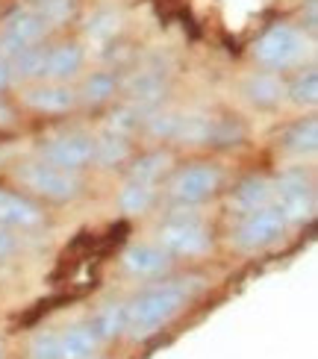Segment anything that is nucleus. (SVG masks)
<instances>
[{
    "instance_id": "nucleus-25",
    "label": "nucleus",
    "mask_w": 318,
    "mask_h": 359,
    "mask_svg": "<svg viewBox=\"0 0 318 359\" xmlns=\"http://www.w3.org/2000/svg\"><path fill=\"white\" fill-rule=\"evenodd\" d=\"M209 127H212V121H209L206 115H180V118H177L174 139L189 142V144L209 142Z\"/></svg>"
},
{
    "instance_id": "nucleus-23",
    "label": "nucleus",
    "mask_w": 318,
    "mask_h": 359,
    "mask_svg": "<svg viewBox=\"0 0 318 359\" xmlns=\"http://www.w3.org/2000/svg\"><path fill=\"white\" fill-rule=\"evenodd\" d=\"M92 327L98 339H112L121 330H127V304H106Z\"/></svg>"
},
{
    "instance_id": "nucleus-22",
    "label": "nucleus",
    "mask_w": 318,
    "mask_h": 359,
    "mask_svg": "<svg viewBox=\"0 0 318 359\" xmlns=\"http://www.w3.org/2000/svg\"><path fill=\"white\" fill-rule=\"evenodd\" d=\"M115 92H118L115 74L112 71H98V74H92V77H86V83L80 88V97L86 103H103V100H110Z\"/></svg>"
},
{
    "instance_id": "nucleus-13",
    "label": "nucleus",
    "mask_w": 318,
    "mask_h": 359,
    "mask_svg": "<svg viewBox=\"0 0 318 359\" xmlns=\"http://www.w3.org/2000/svg\"><path fill=\"white\" fill-rule=\"evenodd\" d=\"M77 100H80L77 92H71V88L62 86V83L41 86V88L27 92V103L36 112H68V109H74V103H77Z\"/></svg>"
},
{
    "instance_id": "nucleus-28",
    "label": "nucleus",
    "mask_w": 318,
    "mask_h": 359,
    "mask_svg": "<svg viewBox=\"0 0 318 359\" xmlns=\"http://www.w3.org/2000/svg\"><path fill=\"white\" fill-rule=\"evenodd\" d=\"M289 95H292V100L298 103V107H312V103L318 100V74L315 71L300 74V77L289 86Z\"/></svg>"
},
{
    "instance_id": "nucleus-19",
    "label": "nucleus",
    "mask_w": 318,
    "mask_h": 359,
    "mask_svg": "<svg viewBox=\"0 0 318 359\" xmlns=\"http://www.w3.org/2000/svg\"><path fill=\"white\" fill-rule=\"evenodd\" d=\"M127 156H130L127 139L118 136V133H106L103 139L95 142V159H92V162H98V165H103V168H115V165H121V162H124Z\"/></svg>"
},
{
    "instance_id": "nucleus-1",
    "label": "nucleus",
    "mask_w": 318,
    "mask_h": 359,
    "mask_svg": "<svg viewBox=\"0 0 318 359\" xmlns=\"http://www.w3.org/2000/svg\"><path fill=\"white\" fill-rule=\"evenodd\" d=\"M189 297H192V292L186 286V280L165 283V286L142 292L133 304H127V330L135 339L157 333L162 324H168L177 312L183 309Z\"/></svg>"
},
{
    "instance_id": "nucleus-30",
    "label": "nucleus",
    "mask_w": 318,
    "mask_h": 359,
    "mask_svg": "<svg viewBox=\"0 0 318 359\" xmlns=\"http://www.w3.org/2000/svg\"><path fill=\"white\" fill-rule=\"evenodd\" d=\"M71 0H41V4H39V18L44 21V27H48V24H62L65 18H68V15H71Z\"/></svg>"
},
{
    "instance_id": "nucleus-35",
    "label": "nucleus",
    "mask_w": 318,
    "mask_h": 359,
    "mask_svg": "<svg viewBox=\"0 0 318 359\" xmlns=\"http://www.w3.org/2000/svg\"><path fill=\"white\" fill-rule=\"evenodd\" d=\"M9 121H12V112H9V107L0 103V124H9Z\"/></svg>"
},
{
    "instance_id": "nucleus-11",
    "label": "nucleus",
    "mask_w": 318,
    "mask_h": 359,
    "mask_svg": "<svg viewBox=\"0 0 318 359\" xmlns=\"http://www.w3.org/2000/svg\"><path fill=\"white\" fill-rule=\"evenodd\" d=\"M124 268L133 277H157L168 268V253L159 245H135L124 253Z\"/></svg>"
},
{
    "instance_id": "nucleus-16",
    "label": "nucleus",
    "mask_w": 318,
    "mask_h": 359,
    "mask_svg": "<svg viewBox=\"0 0 318 359\" xmlns=\"http://www.w3.org/2000/svg\"><path fill=\"white\" fill-rule=\"evenodd\" d=\"M165 92V77L159 71H139L135 77L127 83V95L130 100L135 103V107H142V109H150L154 103L162 97Z\"/></svg>"
},
{
    "instance_id": "nucleus-20",
    "label": "nucleus",
    "mask_w": 318,
    "mask_h": 359,
    "mask_svg": "<svg viewBox=\"0 0 318 359\" xmlns=\"http://www.w3.org/2000/svg\"><path fill=\"white\" fill-rule=\"evenodd\" d=\"M154 198H157L154 186H147V183H127L124 189H121V194H118V206H121V212H124V215H142V212H147V209H150Z\"/></svg>"
},
{
    "instance_id": "nucleus-7",
    "label": "nucleus",
    "mask_w": 318,
    "mask_h": 359,
    "mask_svg": "<svg viewBox=\"0 0 318 359\" xmlns=\"http://www.w3.org/2000/svg\"><path fill=\"white\" fill-rule=\"evenodd\" d=\"M44 33V21L39 18L36 9H18L15 15H9L4 24V33H0V53L4 59L21 53L24 48H33Z\"/></svg>"
},
{
    "instance_id": "nucleus-31",
    "label": "nucleus",
    "mask_w": 318,
    "mask_h": 359,
    "mask_svg": "<svg viewBox=\"0 0 318 359\" xmlns=\"http://www.w3.org/2000/svg\"><path fill=\"white\" fill-rule=\"evenodd\" d=\"M241 139V127L233 121H212L209 127V142L216 144H236Z\"/></svg>"
},
{
    "instance_id": "nucleus-14",
    "label": "nucleus",
    "mask_w": 318,
    "mask_h": 359,
    "mask_svg": "<svg viewBox=\"0 0 318 359\" xmlns=\"http://www.w3.org/2000/svg\"><path fill=\"white\" fill-rule=\"evenodd\" d=\"M83 65V50L77 44H56L44 56V77L51 80H68L80 71Z\"/></svg>"
},
{
    "instance_id": "nucleus-29",
    "label": "nucleus",
    "mask_w": 318,
    "mask_h": 359,
    "mask_svg": "<svg viewBox=\"0 0 318 359\" xmlns=\"http://www.w3.org/2000/svg\"><path fill=\"white\" fill-rule=\"evenodd\" d=\"M177 112H154L147 121V133L157 139H174V130H177Z\"/></svg>"
},
{
    "instance_id": "nucleus-24",
    "label": "nucleus",
    "mask_w": 318,
    "mask_h": 359,
    "mask_svg": "<svg viewBox=\"0 0 318 359\" xmlns=\"http://www.w3.org/2000/svg\"><path fill=\"white\" fill-rule=\"evenodd\" d=\"M168 165H171V156L168 154H147V156H142L130 168V183H147V186H154L157 180L165 174V168H168Z\"/></svg>"
},
{
    "instance_id": "nucleus-34",
    "label": "nucleus",
    "mask_w": 318,
    "mask_h": 359,
    "mask_svg": "<svg viewBox=\"0 0 318 359\" xmlns=\"http://www.w3.org/2000/svg\"><path fill=\"white\" fill-rule=\"evenodd\" d=\"M9 80H12V74H9V62L6 59H0V92L9 86Z\"/></svg>"
},
{
    "instance_id": "nucleus-27",
    "label": "nucleus",
    "mask_w": 318,
    "mask_h": 359,
    "mask_svg": "<svg viewBox=\"0 0 318 359\" xmlns=\"http://www.w3.org/2000/svg\"><path fill=\"white\" fill-rule=\"evenodd\" d=\"M145 112H147V109L135 107V103H130V107H118V109L110 115V133H118V136H130V133L145 121V118H142Z\"/></svg>"
},
{
    "instance_id": "nucleus-2",
    "label": "nucleus",
    "mask_w": 318,
    "mask_h": 359,
    "mask_svg": "<svg viewBox=\"0 0 318 359\" xmlns=\"http://www.w3.org/2000/svg\"><path fill=\"white\" fill-rule=\"evenodd\" d=\"M304 53H307V39L292 24H274L253 44L256 62H263L265 68H274V71H283L300 62Z\"/></svg>"
},
{
    "instance_id": "nucleus-5",
    "label": "nucleus",
    "mask_w": 318,
    "mask_h": 359,
    "mask_svg": "<svg viewBox=\"0 0 318 359\" xmlns=\"http://www.w3.org/2000/svg\"><path fill=\"white\" fill-rule=\"evenodd\" d=\"M159 248L177 257H198L209 248V233L198 218H171L159 230Z\"/></svg>"
},
{
    "instance_id": "nucleus-17",
    "label": "nucleus",
    "mask_w": 318,
    "mask_h": 359,
    "mask_svg": "<svg viewBox=\"0 0 318 359\" xmlns=\"http://www.w3.org/2000/svg\"><path fill=\"white\" fill-rule=\"evenodd\" d=\"M286 86L280 83V77L274 74H253V77L245 83V95L256 107H274V103L283 97Z\"/></svg>"
},
{
    "instance_id": "nucleus-18",
    "label": "nucleus",
    "mask_w": 318,
    "mask_h": 359,
    "mask_svg": "<svg viewBox=\"0 0 318 359\" xmlns=\"http://www.w3.org/2000/svg\"><path fill=\"white\" fill-rule=\"evenodd\" d=\"M283 144H286V151H292V154H298V156L315 154V147H318V121H315V118L298 121V124L283 136Z\"/></svg>"
},
{
    "instance_id": "nucleus-10",
    "label": "nucleus",
    "mask_w": 318,
    "mask_h": 359,
    "mask_svg": "<svg viewBox=\"0 0 318 359\" xmlns=\"http://www.w3.org/2000/svg\"><path fill=\"white\" fill-rule=\"evenodd\" d=\"M271 201V183L263 177H248L241 180V183L236 186V191L230 194V209L236 215H251L256 212V209L268 206Z\"/></svg>"
},
{
    "instance_id": "nucleus-8",
    "label": "nucleus",
    "mask_w": 318,
    "mask_h": 359,
    "mask_svg": "<svg viewBox=\"0 0 318 359\" xmlns=\"http://www.w3.org/2000/svg\"><path fill=\"white\" fill-rule=\"evenodd\" d=\"M221 183V174L218 168L212 165H192L186 171H180L171 183V198L183 206H192V203H201L206 201L212 191L218 189Z\"/></svg>"
},
{
    "instance_id": "nucleus-26",
    "label": "nucleus",
    "mask_w": 318,
    "mask_h": 359,
    "mask_svg": "<svg viewBox=\"0 0 318 359\" xmlns=\"http://www.w3.org/2000/svg\"><path fill=\"white\" fill-rule=\"evenodd\" d=\"M118 29H121V21H118L115 12H98L95 18L86 24V36L95 44H106L110 39H115Z\"/></svg>"
},
{
    "instance_id": "nucleus-21",
    "label": "nucleus",
    "mask_w": 318,
    "mask_h": 359,
    "mask_svg": "<svg viewBox=\"0 0 318 359\" xmlns=\"http://www.w3.org/2000/svg\"><path fill=\"white\" fill-rule=\"evenodd\" d=\"M44 56H48V50L44 48H24L21 53L12 56L9 62V74H15V77L21 80H33V77H44Z\"/></svg>"
},
{
    "instance_id": "nucleus-15",
    "label": "nucleus",
    "mask_w": 318,
    "mask_h": 359,
    "mask_svg": "<svg viewBox=\"0 0 318 359\" xmlns=\"http://www.w3.org/2000/svg\"><path fill=\"white\" fill-rule=\"evenodd\" d=\"M98 345L95 327H71L65 336H59V359H92Z\"/></svg>"
},
{
    "instance_id": "nucleus-33",
    "label": "nucleus",
    "mask_w": 318,
    "mask_h": 359,
    "mask_svg": "<svg viewBox=\"0 0 318 359\" xmlns=\"http://www.w3.org/2000/svg\"><path fill=\"white\" fill-rule=\"evenodd\" d=\"M9 250H12V236H9L4 227H0V259H4Z\"/></svg>"
},
{
    "instance_id": "nucleus-32",
    "label": "nucleus",
    "mask_w": 318,
    "mask_h": 359,
    "mask_svg": "<svg viewBox=\"0 0 318 359\" xmlns=\"http://www.w3.org/2000/svg\"><path fill=\"white\" fill-rule=\"evenodd\" d=\"M29 353H33V359H59V336H56V333H41V336H36Z\"/></svg>"
},
{
    "instance_id": "nucleus-4",
    "label": "nucleus",
    "mask_w": 318,
    "mask_h": 359,
    "mask_svg": "<svg viewBox=\"0 0 318 359\" xmlns=\"http://www.w3.org/2000/svg\"><path fill=\"white\" fill-rule=\"evenodd\" d=\"M283 230H286V218L274 206H263L256 212L245 215V221L239 224V230L233 236V242L241 250H263L268 245H274L283 236Z\"/></svg>"
},
{
    "instance_id": "nucleus-9",
    "label": "nucleus",
    "mask_w": 318,
    "mask_h": 359,
    "mask_svg": "<svg viewBox=\"0 0 318 359\" xmlns=\"http://www.w3.org/2000/svg\"><path fill=\"white\" fill-rule=\"evenodd\" d=\"M44 159L62 171H80L95 159V139L88 136H62L44 147Z\"/></svg>"
},
{
    "instance_id": "nucleus-3",
    "label": "nucleus",
    "mask_w": 318,
    "mask_h": 359,
    "mask_svg": "<svg viewBox=\"0 0 318 359\" xmlns=\"http://www.w3.org/2000/svg\"><path fill=\"white\" fill-rule=\"evenodd\" d=\"M18 180L48 201H71L80 194V177L77 171H62L51 162H29L18 171Z\"/></svg>"
},
{
    "instance_id": "nucleus-6",
    "label": "nucleus",
    "mask_w": 318,
    "mask_h": 359,
    "mask_svg": "<svg viewBox=\"0 0 318 359\" xmlns=\"http://www.w3.org/2000/svg\"><path fill=\"white\" fill-rule=\"evenodd\" d=\"M271 194L277 198V212L289 221H304L312 215L315 209V198H312V189L304 180V174H283L274 186H271Z\"/></svg>"
},
{
    "instance_id": "nucleus-12",
    "label": "nucleus",
    "mask_w": 318,
    "mask_h": 359,
    "mask_svg": "<svg viewBox=\"0 0 318 359\" xmlns=\"http://www.w3.org/2000/svg\"><path fill=\"white\" fill-rule=\"evenodd\" d=\"M41 212L36 203H29L21 194L0 191V227H36Z\"/></svg>"
}]
</instances>
